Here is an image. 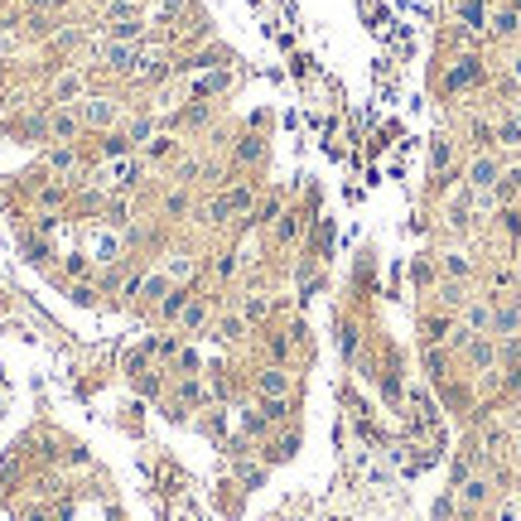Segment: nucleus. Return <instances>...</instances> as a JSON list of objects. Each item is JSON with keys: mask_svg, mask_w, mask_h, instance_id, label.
<instances>
[{"mask_svg": "<svg viewBox=\"0 0 521 521\" xmlns=\"http://www.w3.org/2000/svg\"><path fill=\"white\" fill-rule=\"evenodd\" d=\"M502 232L521 237V212H517V208H502Z\"/></svg>", "mask_w": 521, "mask_h": 521, "instance_id": "473e14b6", "label": "nucleus"}, {"mask_svg": "<svg viewBox=\"0 0 521 521\" xmlns=\"http://www.w3.org/2000/svg\"><path fill=\"white\" fill-rule=\"evenodd\" d=\"M212 271H217V275H232V271H237V256H217Z\"/></svg>", "mask_w": 521, "mask_h": 521, "instance_id": "f704fd0d", "label": "nucleus"}, {"mask_svg": "<svg viewBox=\"0 0 521 521\" xmlns=\"http://www.w3.org/2000/svg\"><path fill=\"white\" fill-rule=\"evenodd\" d=\"M463 357H468V367H473V372H493V367H497V357H502V348L483 333V338H468V343H463Z\"/></svg>", "mask_w": 521, "mask_h": 521, "instance_id": "f03ea898", "label": "nucleus"}, {"mask_svg": "<svg viewBox=\"0 0 521 521\" xmlns=\"http://www.w3.org/2000/svg\"><path fill=\"white\" fill-rule=\"evenodd\" d=\"M102 58H106V68H111V73H130L140 53H135L130 44H106V49H102Z\"/></svg>", "mask_w": 521, "mask_h": 521, "instance_id": "1a4fd4ad", "label": "nucleus"}, {"mask_svg": "<svg viewBox=\"0 0 521 521\" xmlns=\"http://www.w3.org/2000/svg\"><path fill=\"white\" fill-rule=\"evenodd\" d=\"M512 121H517V126H521V102H517V106H512Z\"/></svg>", "mask_w": 521, "mask_h": 521, "instance_id": "79ce46f5", "label": "nucleus"}, {"mask_svg": "<svg viewBox=\"0 0 521 521\" xmlns=\"http://www.w3.org/2000/svg\"><path fill=\"white\" fill-rule=\"evenodd\" d=\"M449 160H454L449 135H434V140H429V169H434V174H449Z\"/></svg>", "mask_w": 521, "mask_h": 521, "instance_id": "f8f14e48", "label": "nucleus"}, {"mask_svg": "<svg viewBox=\"0 0 521 521\" xmlns=\"http://www.w3.org/2000/svg\"><path fill=\"white\" fill-rule=\"evenodd\" d=\"M49 169H53V174H73V169H78V150H73V145L49 150Z\"/></svg>", "mask_w": 521, "mask_h": 521, "instance_id": "f3484780", "label": "nucleus"}, {"mask_svg": "<svg viewBox=\"0 0 521 521\" xmlns=\"http://www.w3.org/2000/svg\"><path fill=\"white\" fill-rule=\"evenodd\" d=\"M266 314H271V300H246V309H241V318H246V323H261Z\"/></svg>", "mask_w": 521, "mask_h": 521, "instance_id": "c85d7f7f", "label": "nucleus"}, {"mask_svg": "<svg viewBox=\"0 0 521 521\" xmlns=\"http://www.w3.org/2000/svg\"><path fill=\"white\" fill-rule=\"evenodd\" d=\"M449 512H454V502H449V497H439V502H434V521H449Z\"/></svg>", "mask_w": 521, "mask_h": 521, "instance_id": "4c0bfd02", "label": "nucleus"}, {"mask_svg": "<svg viewBox=\"0 0 521 521\" xmlns=\"http://www.w3.org/2000/svg\"><path fill=\"white\" fill-rule=\"evenodd\" d=\"M227 203H232V212H251V189H232V194H222Z\"/></svg>", "mask_w": 521, "mask_h": 521, "instance_id": "c756f323", "label": "nucleus"}, {"mask_svg": "<svg viewBox=\"0 0 521 521\" xmlns=\"http://www.w3.org/2000/svg\"><path fill=\"white\" fill-rule=\"evenodd\" d=\"M256 391H261V401H280L290 391V377L280 367H266V372H256Z\"/></svg>", "mask_w": 521, "mask_h": 521, "instance_id": "423d86ee", "label": "nucleus"}, {"mask_svg": "<svg viewBox=\"0 0 521 521\" xmlns=\"http://www.w3.org/2000/svg\"><path fill=\"white\" fill-rule=\"evenodd\" d=\"M78 121H83V126H97V130H106V126L116 121V102H111V97H83Z\"/></svg>", "mask_w": 521, "mask_h": 521, "instance_id": "39448f33", "label": "nucleus"}, {"mask_svg": "<svg viewBox=\"0 0 521 521\" xmlns=\"http://www.w3.org/2000/svg\"><path fill=\"white\" fill-rule=\"evenodd\" d=\"M512 459H517V463H521V434H517V439H512Z\"/></svg>", "mask_w": 521, "mask_h": 521, "instance_id": "a19ab883", "label": "nucleus"}, {"mask_svg": "<svg viewBox=\"0 0 521 521\" xmlns=\"http://www.w3.org/2000/svg\"><path fill=\"white\" fill-rule=\"evenodd\" d=\"M130 135H102V160H126Z\"/></svg>", "mask_w": 521, "mask_h": 521, "instance_id": "6ab92c4d", "label": "nucleus"}, {"mask_svg": "<svg viewBox=\"0 0 521 521\" xmlns=\"http://www.w3.org/2000/svg\"><path fill=\"white\" fill-rule=\"evenodd\" d=\"M439 266H444L449 280H468V275H473V256H463V251H444Z\"/></svg>", "mask_w": 521, "mask_h": 521, "instance_id": "9b49d317", "label": "nucleus"}, {"mask_svg": "<svg viewBox=\"0 0 521 521\" xmlns=\"http://www.w3.org/2000/svg\"><path fill=\"white\" fill-rule=\"evenodd\" d=\"M164 212H169V217H184V212H189V194H184V189L164 194Z\"/></svg>", "mask_w": 521, "mask_h": 521, "instance_id": "393cba45", "label": "nucleus"}, {"mask_svg": "<svg viewBox=\"0 0 521 521\" xmlns=\"http://www.w3.org/2000/svg\"><path fill=\"white\" fill-rule=\"evenodd\" d=\"M237 478H241V488H261V483H266V468H256V463H241V468H237Z\"/></svg>", "mask_w": 521, "mask_h": 521, "instance_id": "cd10ccee", "label": "nucleus"}, {"mask_svg": "<svg viewBox=\"0 0 521 521\" xmlns=\"http://www.w3.org/2000/svg\"><path fill=\"white\" fill-rule=\"evenodd\" d=\"M150 130H155L150 121H135V126H130V140H150Z\"/></svg>", "mask_w": 521, "mask_h": 521, "instance_id": "e433bc0d", "label": "nucleus"}, {"mask_svg": "<svg viewBox=\"0 0 521 521\" xmlns=\"http://www.w3.org/2000/svg\"><path fill=\"white\" fill-rule=\"evenodd\" d=\"M227 83H232L227 73H212V78H203V83L194 87V97H208V92H227Z\"/></svg>", "mask_w": 521, "mask_h": 521, "instance_id": "b1692460", "label": "nucleus"}, {"mask_svg": "<svg viewBox=\"0 0 521 521\" xmlns=\"http://www.w3.org/2000/svg\"><path fill=\"white\" fill-rule=\"evenodd\" d=\"M261 155H266V145H261V140H256V135H246V140H241V145H237V164H256V160H261Z\"/></svg>", "mask_w": 521, "mask_h": 521, "instance_id": "412c9836", "label": "nucleus"}, {"mask_svg": "<svg viewBox=\"0 0 521 521\" xmlns=\"http://www.w3.org/2000/svg\"><path fill=\"white\" fill-rule=\"evenodd\" d=\"M517 309H521V295H517Z\"/></svg>", "mask_w": 521, "mask_h": 521, "instance_id": "49530a36", "label": "nucleus"}, {"mask_svg": "<svg viewBox=\"0 0 521 521\" xmlns=\"http://www.w3.org/2000/svg\"><path fill=\"white\" fill-rule=\"evenodd\" d=\"M512 78H517V83H521V53H517V58H512Z\"/></svg>", "mask_w": 521, "mask_h": 521, "instance_id": "ea45409f", "label": "nucleus"}, {"mask_svg": "<svg viewBox=\"0 0 521 521\" xmlns=\"http://www.w3.org/2000/svg\"><path fill=\"white\" fill-rule=\"evenodd\" d=\"M78 126H83V121H78L73 111H53V116H49V140H63V145H73Z\"/></svg>", "mask_w": 521, "mask_h": 521, "instance_id": "6e6552de", "label": "nucleus"}, {"mask_svg": "<svg viewBox=\"0 0 521 521\" xmlns=\"http://www.w3.org/2000/svg\"><path fill=\"white\" fill-rule=\"evenodd\" d=\"M241 328H246V318L241 314H227V318H217V333L212 338H241Z\"/></svg>", "mask_w": 521, "mask_h": 521, "instance_id": "4be33fe9", "label": "nucleus"}, {"mask_svg": "<svg viewBox=\"0 0 521 521\" xmlns=\"http://www.w3.org/2000/svg\"><path fill=\"white\" fill-rule=\"evenodd\" d=\"M29 521H49V517H44V512H29Z\"/></svg>", "mask_w": 521, "mask_h": 521, "instance_id": "c03bdc74", "label": "nucleus"}, {"mask_svg": "<svg viewBox=\"0 0 521 521\" xmlns=\"http://www.w3.org/2000/svg\"><path fill=\"white\" fill-rule=\"evenodd\" d=\"M478 78H483V68H478V58H459V63L449 68V78H444V83H449V92H459V87H473Z\"/></svg>", "mask_w": 521, "mask_h": 521, "instance_id": "0eeeda50", "label": "nucleus"}, {"mask_svg": "<svg viewBox=\"0 0 521 521\" xmlns=\"http://www.w3.org/2000/svg\"><path fill=\"white\" fill-rule=\"evenodd\" d=\"M493 140H497V145H512V150H517V145H521V126L512 121V116H502V121L493 126Z\"/></svg>", "mask_w": 521, "mask_h": 521, "instance_id": "a211bd4d", "label": "nucleus"}, {"mask_svg": "<svg viewBox=\"0 0 521 521\" xmlns=\"http://www.w3.org/2000/svg\"><path fill=\"white\" fill-rule=\"evenodd\" d=\"M261 411H266V420H285L290 416V401L280 396V401H261Z\"/></svg>", "mask_w": 521, "mask_h": 521, "instance_id": "2f4dec72", "label": "nucleus"}, {"mask_svg": "<svg viewBox=\"0 0 521 521\" xmlns=\"http://www.w3.org/2000/svg\"><path fill=\"white\" fill-rule=\"evenodd\" d=\"M459 328H463L468 338H483V333L493 328V295H488V300H473V305H463Z\"/></svg>", "mask_w": 521, "mask_h": 521, "instance_id": "20e7f679", "label": "nucleus"}, {"mask_svg": "<svg viewBox=\"0 0 521 521\" xmlns=\"http://www.w3.org/2000/svg\"><path fill=\"white\" fill-rule=\"evenodd\" d=\"M106 222H111V227H126V222H130V217H126V198H111V203H106Z\"/></svg>", "mask_w": 521, "mask_h": 521, "instance_id": "7c9ffc66", "label": "nucleus"}, {"mask_svg": "<svg viewBox=\"0 0 521 521\" xmlns=\"http://www.w3.org/2000/svg\"><path fill=\"white\" fill-rule=\"evenodd\" d=\"M0 78H5V63H0Z\"/></svg>", "mask_w": 521, "mask_h": 521, "instance_id": "a18cd8bd", "label": "nucleus"}, {"mask_svg": "<svg viewBox=\"0 0 521 521\" xmlns=\"http://www.w3.org/2000/svg\"><path fill=\"white\" fill-rule=\"evenodd\" d=\"M459 502H463V507H483V502H488V478L468 473V478L459 483Z\"/></svg>", "mask_w": 521, "mask_h": 521, "instance_id": "9d476101", "label": "nucleus"}, {"mask_svg": "<svg viewBox=\"0 0 521 521\" xmlns=\"http://www.w3.org/2000/svg\"><path fill=\"white\" fill-rule=\"evenodd\" d=\"M39 203H44V208H53V203H63V184H49V189L39 194Z\"/></svg>", "mask_w": 521, "mask_h": 521, "instance_id": "72a5a7b5", "label": "nucleus"}, {"mask_svg": "<svg viewBox=\"0 0 521 521\" xmlns=\"http://www.w3.org/2000/svg\"><path fill=\"white\" fill-rule=\"evenodd\" d=\"M189 300H194V290H184V285H174V290H169V295L160 300V314H164V318H179V314L189 309Z\"/></svg>", "mask_w": 521, "mask_h": 521, "instance_id": "2eb2a0df", "label": "nucleus"}, {"mask_svg": "<svg viewBox=\"0 0 521 521\" xmlns=\"http://www.w3.org/2000/svg\"><path fill=\"white\" fill-rule=\"evenodd\" d=\"M295 232H300V212H280V222H275V237H280V241H295Z\"/></svg>", "mask_w": 521, "mask_h": 521, "instance_id": "5701e85b", "label": "nucleus"}, {"mask_svg": "<svg viewBox=\"0 0 521 521\" xmlns=\"http://www.w3.org/2000/svg\"><path fill=\"white\" fill-rule=\"evenodd\" d=\"M92 261H97V266H116V261H121V241H116L111 232H102V237L92 241Z\"/></svg>", "mask_w": 521, "mask_h": 521, "instance_id": "ddd939ff", "label": "nucleus"}, {"mask_svg": "<svg viewBox=\"0 0 521 521\" xmlns=\"http://www.w3.org/2000/svg\"><path fill=\"white\" fill-rule=\"evenodd\" d=\"M517 521H521V517H517Z\"/></svg>", "mask_w": 521, "mask_h": 521, "instance_id": "de8ad7c7", "label": "nucleus"}, {"mask_svg": "<svg viewBox=\"0 0 521 521\" xmlns=\"http://www.w3.org/2000/svg\"><path fill=\"white\" fill-rule=\"evenodd\" d=\"M140 29H145L140 19H116V24H111V44H130Z\"/></svg>", "mask_w": 521, "mask_h": 521, "instance_id": "aec40b11", "label": "nucleus"}, {"mask_svg": "<svg viewBox=\"0 0 521 521\" xmlns=\"http://www.w3.org/2000/svg\"><path fill=\"white\" fill-rule=\"evenodd\" d=\"M488 338H502V343L521 338V309L517 305H497L493 300V328H488Z\"/></svg>", "mask_w": 521, "mask_h": 521, "instance_id": "7ed1b4c3", "label": "nucleus"}, {"mask_svg": "<svg viewBox=\"0 0 521 521\" xmlns=\"http://www.w3.org/2000/svg\"><path fill=\"white\" fill-rule=\"evenodd\" d=\"M78 97H83V73H63V78H58V83H53V102H78Z\"/></svg>", "mask_w": 521, "mask_h": 521, "instance_id": "4468645a", "label": "nucleus"}, {"mask_svg": "<svg viewBox=\"0 0 521 521\" xmlns=\"http://www.w3.org/2000/svg\"><path fill=\"white\" fill-rule=\"evenodd\" d=\"M179 318H184V328H198V323L208 318V305H203V300H189V309L179 314Z\"/></svg>", "mask_w": 521, "mask_h": 521, "instance_id": "a878e982", "label": "nucleus"}, {"mask_svg": "<svg viewBox=\"0 0 521 521\" xmlns=\"http://www.w3.org/2000/svg\"><path fill=\"white\" fill-rule=\"evenodd\" d=\"M463 184H468V194H488V189H497L502 184V164H497V155H473L468 160V169H463Z\"/></svg>", "mask_w": 521, "mask_h": 521, "instance_id": "f257e3e1", "label": "nucleus"}, {"mask_svg": "<svg viewBox=\"0 0 521 521\" xmlns=\"http://www.w3.org/2000/svg\"><path fill=\"white\" fill-rule=\"evenodd\" d=\"M73 300H78V305H92L97 290H92V285H73Z\"/></svg>", "mask_w": 521, "mask_h": 521, "instance_id": "c9c22d12", "label": "nucleus"}, {"mask_svg": "<svg viewBox=\"0 0 521 521\" xmlns=\"http://www.w3.org/2000/svg\"><path fill=\"white\" fill-rule=\"evenodd\" d=\"M488 29H493L497 39H512V34L521 29V15H517V10H497V15L488 19Z\"/></svg>", "mask_w": 521, "mask_h": 521, "instance_id": "dca6fc26", "label": "nucleus"}, {"mask_svg": "<svg viewBox=\"0 0 521 521\" xmlns=\"http://www.w3.org/2000/svg\"><path fill=\"white\" fill-rule=\"evenodd\" d=\"M507 10H517V15H521V0H507Z\"/></svg>", "mask_w": 521, "mask_h": 521, "instance_id": "37998d69", "label": "nucleus"}, {"mask_svg": "<svg viewBox=\"0 0 521 521\" xmlns=\"http://www.w3.org/2000/svg\"><path fill=\"white\" fill-rule=\"evenodd\" d=\"M34 10H53V5H63V0H29Z\"/></svg>", "mask_w": 521, "mask_h": 521, "instance_id": "58836bf2", "label": "nucleus"}, {"mask_svg": "<svg viewBox=\"0 0 521 521\" xmlns=\"http://www.w3.org/2000/svg\"><path fill=\"white\" fill-rule=\"evenodd\" d=\"M164 275H169V280H189V275H194V261H189V256H169V271H164Z\"/></svg>", "mask_w": 521, "mask_h": 521, "instance_id": "bb28decb", "label": "nucleus"}]
</instances>
